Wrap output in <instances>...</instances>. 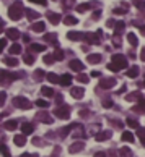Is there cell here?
Listing matches in <instances>:
<instances>
[{
	"label": "cell",
	"instance_id": "1",
	"mask_svg": "<svg viewBox=\"0 0 145 157\" xmlns=\"http://www.w3.org/2000/svg\"><path fill=\"white\" fill-rule=\"evenodd\" d=\"M126 65H127L126 57L121 55V54H116V55H113V62H111V65L108 66V68H109L111 71H117V70H122Z\"/></svg>",
	"mask_w": 145,
	"mask_h": 157
},
{
	"label": "cell",
	"instance_id": "2",
	"mask_svg": "<svg viewBox=\"0 0 145 157\" xmlns=\"http://www.w3.org/2000/svg\"><path fill=\"white\" fill-rule=\"evenodd\" d=\"M21 11H23V5L20 4V2H16L15 5H11V7L8 8V16L16 21V20L21 18Z\"/></svg>",
	"mask_w": 145,
	"mask_h": 157
},
{
	"label": "cell",
	"instance_id": "3",
	"mask_svg": "<svg viewBox=\"0 0 145 157\" xmlns=\"http://www.w3.org/2000/svg\"><path fill=\"white\" fill-rule=\"evenodd\" d=\"M31 29L34 32H43L44 29H46V25H44L43 21H39V23H34V25L31 26Z\"/></svg>",
	"mask_w": 145,
	"mask_h": 157
},
{
	"label": "cell",
	"instance_id": "4",
	"mask_svg": "<svg viewBox=\"0 0 145 157\" xmlns=\"http://www.w3.org/2000/svg\"><path fill=\"white\" fill-rule=\"evenodd\" d=\"M15 104H16V107H23V108H29V107H31L26 99H20V97L15 99Z\"/></svg>",
	"mask_w": 145,
	"mask_h": 157
},
{
	"label": "cell",
	"instance_id": "5",
	"mask_svg": "<svg viewBox=\"0 0 145 157\" xmlns=\"http://www.w3.org/2000/svg\"><path fill=\"white\" fill-rule=\"evenodd\" d=\"M70 68L75 71H81L83 70V65H81V62H78V60H72L70 62Z\"/></svg>",
	"mask_w": 145,
	"mask_h": 157
},
{
	"label": "cell",
	"instance_id": "6",
	"mask_svg": "<svg viewBox=\"0 0 145 157\" xmlns=\"http://www.w3.org/2000/svg\"><path fill=\"white\" fill-rule=\"evenodd\" d=\"M47 18H49V21L52 23V25H57V23L60 21V16L57 13H52V11H49V13H47Z\"/></svg>",
	"mask_w": 145,
	"mask_h": 157
},
{
	"label": "cell",
	"instance_id": "7",
	"mask_svg": "<svg viewBox=\"0 0 145 157\" xmlns=\"http://www.w3.org/2000/svg\"><path fill=\"white\" fill-rule=\"evenodd\" d=\"M7 36H8V39H18L20 37V31H18V29H8L7 31Z\"/></svg>",
	"mask_w": 145,
	"mask_h": 157
},
{
	"label": "cell",
	"instance_id": "8",
	"mask_svg": "<svg viewBox=\"0 0 145 157\" xmlns=\"http://www.w3.org/2000/svg\"><path fill=\"white\" fill-rule=\"evenodd\" d=\"M67 37L72 39V41H80L81 37H85V34H81V32H69Z\"/></svg>",
	"mask_w": 145,
	"mask_h": 157
},
{
	"label": "cell",
	"instance_id": "9",
	"mask_svg": "<svg viewBox=\"0 0 145 157\" xmlns=\"http://www.w3.org/2000/svg\"><path fill=\"white\" fill-rule=\"evenodd\" d=\"M72 96L77 97V99L83 97V89H81V87H75V89H72Z\"/></svg>",
	"mask_w": 145,
	"mask_h": 157
},
{
	"label": "cell",
	"instance_id": "10",
	"mask_svg": "<svg viewBox=\"0 0 145 157\" xmlns=\"http://www.w3.org/2000/svg\"><path fill=\"white\" fill-rule=\"evenodd\" d=\"M122 139H124V141H129V143H132V141H134V136H132V133L126 131V133H122Z\"/></svg>",
	"mask_w": 145,
	"mask_h": 157
},
{
	"label": "cell",
	"instance_id": "11",
	"mask_svg": "<svg viewBox=\"0 0 145 157\" xmlns=\"http://www.w3.org/2000/svg\"><path fill=\"white\" fill-rule=\"evenodd\" d=\"M127 39H129V42H131V46H137V37H135V34L129 32V34H127Z\"/></svg>",
	"mask_w": 145,
	"mask_h": 157
},
{
	"label": "cell",
	"instance_id": "12",
	"mask_svg": "<svg viewBox=\"0 0 145 157\" xmlns=\"http://www.w3.org/2000/svg\"><path fill=\"white\" fill-rule=\"evenodd\" d=\"M64 23H65V25H77L78 21H77V18H74V16H67L64 20Z\"/></svg>",
	"mask_w": 145,
	"mask_h": 157
},
{
	"label": "cell",
	"instance_id": "13",
	"mask_svg": "<svg viewBox=\"0 0 145 157\" xmlns=\"http://www.w3.org/2000/svg\"><path fill=\"white\" fill-rule=\"evenodd\" d=\"M59 83H62L64 86L70 84V75H64V76H62V80H59Z\"/></svg>",
	"mask_w": 145,
	"mask_h": 157
},
{
	"label": "cell",
	"instance_id": "14",
	"mask_svg": "<svg viewBox=\"0 0 145 157\" xmlns=\"http://www.w3.org/2000/svg\"><path fill=\"white\" fill-rule=\"evenodd\" d=\"M10 52H11V54H20V52H21V46H18V44H13V46L10 47Z\"/></svg>",
	"mask_w": 145,
	"mask_h": 157
},
{
	"label": "cell",
	"instance_id": "15",
	"mask_svg": "<svg viewBox=\"0 0 145 157\" xmlns=\"http://www.w3.org/2000/svg\"><path fill=\"white\" fill-rule=\"evenodd\" d=\"M0 151H2L4 157H10V151L7 149V146H4V144H0Z\"/></svg>",
	"mask_w": 145,
	"mask_h": 157
},
{
	"label": "cell",
	"instance_id": "16",
	"mask_svg": "<svg viewBox=\"0 0 145 157\" xmlns=\"http://www.w3.org/2000/svg\"><path fill=\"white\" fill-rule=\"evenodd\" d=\"M15 143H16V146H23V144H25V138L23 136H15Z\"/></svg>",
	"mask_w": 145,
	"mask_h": 157
},
{
	"label": "cell",
	"instance_id": "17",
	"mask_svg": "<svg viewBox=\"0 0 145 157\" xmlns=\"http://www.w3.org/2000/svg\"><path fill=\"white\" fill-rule=\"evenodd\" d=\"M23 133H25V134H29V133H31L33 131V126L31 125H23Z\"/></svg>",
	"mask_w": 145,
	"mask_h": 157
},
{
	"label": "cell",
	"instance_id": "18",
	"mask_svg": "<svg viewBox=\"0 0 145 157\" xmlns=\"http://www.w3.org/2000/svg\"><path fill=\"white\" fill-rule=\"evenodd\" d=\"M99 60H101L99 55H90L88 57V62H91V63H96V62H99Z\"/></svg>",
	"mask_w": 145,
	"mask_h": 157
},
{
	"label": "cell",
	"instance_id": "19",
	"mask_svg": "<svg viewBox=\"0 0 145 157\" xmlns=\"http://www.w3.org/2000/svg\"><path fill=\"white\" fill-rule=\"evenodd\" d=\"M139 73V68L137 66H134V68H132V70H129V73H127V76H131V78H134L135 75Z\"/></svg>",
	"mask_w": 145,
	"mask_h": 157
},
{
	"label": "cell",
	"instance_id": "20",
	"mask_svg": "<svg viewBox=\"0 0 145 157\" xmlns=\"http://www.w3.org/2000/svg\"><path fill=\"white\" fill-rule=\"evenodd\" d=\"M41 91H43L44 96H52V89H51V87H46V86H44Z\"/></svg>",
	"mask_w": 145,
	"mask_h": 157
},
{
	"label": "cell",
	"instance_id": "21",
	"mask_svg": "<svg viewBox=\"0 0 145 157\" xmlns=\"http://www.w3.org/2000/svg\"><path fill=\"white\" fill-rule=\"evenodd\" d=\"M88 8H90L88 4H83V5H78L77 7V11H85V10H88Z\"/></svg>",
	"mask_w": 145,
	"mask_h": 157
},
{
	"label": "cell",
	"instance_id": "22",
	"mask_svg": "<svg viewBox=\"0 0 145 157\" xmlns=\"http://www.w3.org/2000/svg\"><path fill=\"white\" fill-rule=\"evenodd\" d=\"M47 80H49L51 83H57V81H59V80H57V76H56L54 73H49V75H47Z\"/></svg>",
	"mask_w": 145,
	"mask_h": 157
},
{
	"label": "cell",
	"instance_id": "23",
	"mask_svg": "<svg viewBox=\"0 0 145 157\" xmlns=\"http://www.w3.org/2000/svg\"><path fill=\"white\" fill-rule=\"evenodd\" d=\"M38 16H39V13H36V11H31V10L28 11V18H29V20H34V18H38Z\"/></svg>",
	"mask_w": 145,
	"mask_h": 157
},
{
	"label": "cell",
	"instance_id": "24",
	"mask_svg": "<svg viewBox=\"0 0 145 157\" xmlns=\"http://www.w3.org/2000/svg\"><path fill=\"white\" fill-rule=\"evenodd\" d=\"M134 4H135V7H139V8H145V2H144V0H135Z\"/></svg>",
	"mask_w": 145,
	"mask_h": 157
},
{
	"label": "cell",
	"instance_id": "25",
	"mask_svg": "<svg viewBox=\"0 0 145 157\" xmlns=\"http://www.w3.org/2000/svg\"><path fill=\"white\" fill-rule=\"evenodd\" d=\"M57 115H60L62 118H67V110H65V108H64V110H60V108H59V110H57Z\"/></svg>",
	"mask_w": 145,
	"mask_h": 157
},
{
	"label": "cell",
	"instance_id": "26",
	"mask_svg": "<svg viewBox=\"0 0 145 157\" xmlns=\"http://www.w3.org/2000/svg\"><path fill=\"white\" fill-rule=\"evenodd\" d=\"M31 50H44V46H39V44H33Z\"/></svg>",
	"mask_w": 145,
	"mask_h": 157
},
{
	"label": "cell",
	"instance_id": "27",
	"mask_svg": "<svg viewBox=\"0 0 145 157\" xmlns=\"http://www.w3.org/2000/svg\"><path fill=\"white\" fill-rule=\"evenodd\" d=\"M81 147H83V144H77V146H72L70 151H72V152H75V151H80Z\"/></svg>",
	"mask_w": 145,
	"mask_h": 157
},
{
	"label": "cell",
	"instance_id": "28",
	"mask_svg": "<svg viewBox=\"0 0 145 157\" xmlns=\"http://www.w3.org/2000/svg\"><path fill=\"white\" fill-rule=\"evenodd\" d=\"M36 105H38V107H46V101H43V99H39V101L38 102H36Z\"/></svg>",
	"mask_w": 145,
	"mask_h": 157
},
{
	"label": "cell",
	"instance_id": "29",
	"mask_svg": "<svg viewBox=\"0 0 145 157\" xmlns=\"http://www.w3.org/2000/svg\"><path fill=\"white\" fill-rule=\"evenodd\" d=\"M127 123H129V125H131V126H134V128H137V122H135V120H132V118H127Z\"/></svg>",
	"mask_w": 145,
	"mask_h": 157
},
{
	"label": "cell",
	"instance_id": "30",
	"mask_svg": "<svg viewBox=\"0 0 145 157\" xmlns=\"http://www.w3.org/2000/svg\"><path fill=\"white\" fill-rule=\"evenodd\" d=\"M78 81H80V83H86V81H88V78H86L85 75H80V76H78Z\"/></svg>",
	"mask_w": 145,
	"mask_h": 157
},
{
	"label": "cell",
	"instance_id": "31",
	"mask_svg": "<svg viewBox=\"0 0 145 157\" xmlns=\"http://www.w3.org/2000/svg\"><path fill=\"white\" fill-rule=\"evenodd\" d=\"M113 13H116V15H122V13H126V10H124V8H116Z\"/></svg>",
	"mask_w": 145,
	"mask_h": 157
},
{
	"label": "cell",
	"instance_id": "32",
	"mask_svg": "<svg viewBox=\"0 0 145 157\" xmlns=\"http://www.w3.org/2000/svg\"><path fill=\"white\" fill-rule=\"evenodd\" d=\"M121 154H122V157H129L131 151H129V149H122V151H121Z\"/></svg>",
	"mask_w": 145,
	"mask_h": 157
},
{
	"label": "cell",
	"instance_id": "33",
	"mask_svg": "<svg viewBox=\"0 0 145 157\" xmlns=\"http://www.w3.org/2000/svg\"><path fill=\"white\" fill-rule=\"evenodd\" d=\"M33 4H39V5H46V0H29Z\"/></svg>",
	"mask_w": 145,
	"mask_h": 157
},
{
	"label": "cell",
	"instance_id": "34",
	"mask_svg": "<svg viewBox=\"0 0 145 157\" xmlns=\"http://www.w3.org/2000/svg\"><path fill=\"white\" fill-rule=\"evenodd\" d=\"M62 57H64V54L60 52V50H57V54H56V58H57V60H62Z\"/></svg>",
	"mask_w": 145,
	"mask_h": 157
},
{
	"label": "cell",
	"instance_id": "35",
	"mask_svg": "<svg viewBox=\"0 0 145 157\" xmlns=\"http://www.w3.org/2000/svg\"><path fill=\"white\" fill-rule=\"evenodd\" d=\"M5 62H7V63H10V65H16V60H13V58H7Z\"/></svg>",
	"mask_w": 145,
	"mask_h": 157
},
{
	"label": "cell",
	"instance_id": "36",
	"mask_svg": "<svg viewBox=\"0 0 145 157\" xmlns=\"http://www.w3.org/2000/svg\"><path fill=\"white\" fill-rule=\"evenodd\" d=\"M15 126H16V123H15V122H8L7 123V128H15Z\"/></svg>",
	"mask_w": 145,
	"mask_h": 157
},
{
	"label": "cell",
	"instance_id": "37",
	"mask_svg": "<svg viewBox=\"0 0 145 157\" xmlns=\"http://www.w3.org/2000/svg\"><path fill=\"white\" fill-rule=\"evenodd\" d=\"M5 44H7V42H5L4 39H0V52H2V49L5 47Z\"/></svg>",
	"mask_w": 145,
	"mask_h": 157
},
{
	"label": "cell",
	"instance_id": "38",
	"mask_svg": "<svg viewBox=\"0 0 145 157\" xmlns=\"http://www.w3.org/2000/svg\"><path fill=\"white\" fill-rule=\"evenodd\" d=\"M106 136H108L106 133H103V134H98V136H96V139H104Z\"/></svg>",
	"mask_w": 145,
	"mask_h": 157
},
{
	"label": "cell",
	"instance_id": "39",
	"mask_svg": "<svg viewBox=\"0 0 145 157\" xmlns=\"http://www.w3.org/2000/svg\"><path fill=\"white\" fill-rule=\"evenodd\" d=\"M52 57H44V62H46V63H51V62H52Z\"/></svg>",
	"mask_w": 145,
	"mask_h": 157
},
{
	"label": "cell",
	"instance_id": "40",
	"mask_svg": "<svg viewBox=\"0 0 145 157\" xmlns=\"http://www.w3.org/2000/svg\"><path fill=\"white\" fill-rule=\"evenodd\" d=\"M99 16H101V13H99V11H95V15H93V18H95V20H98Z\"/></svg>",
	"mask_w": 145,
	"mask_h": 157
},
{
	"label": "cell",
	"instance_id": "41",
	"mask_svg": "<svg viewBox=\"0 0 145 157\" xmlns=\"http://www.w3.org/2000/svg\"><path fill=\"white\" fill-rule=\"evenodd\" d=\"M25 60H26V62H28V63H31V62H33V58H31V57H29V55H26V57H25Z\"/></svg>",
	"mask_w": 145,
	"mask_h": 157
},
{
	"label": "cell",
	"instance_id": "42",
	"mask_svg": "<svg viewBox=\"0 0 145 157\" xmlns=\"http://www.w3.org/2000/svg\"><path fill=\"white\" fill-rule=\"evenodd\" d=\"M137 28H140V31H142V32H144V34H145V26H137Z\"/></svg>",
	"mask_w": 145,
	"mask_h": 157
},
{
	"label": "cell",
	"instance_id": "43",
	"mask_svg": "<svg viewBox=\"0 0 145 157\" xmlns=\"http://www.w3.org/2000/svg\"><path fill=\"white\" fill-rule=\"evenodd\" d=\"M95 157H104V154H103V152H99V154H96Z\"/></svg>",
	"mask_w": 145,
	"mask_h": 157
},
{
	"label": "cell",
	"instance_id": "44",
	"mask_svg": "<svg viewBox=\"0 0 145 157\" xmlns=\"http://www.w3.org/2000/svg\"><path fill=\"white\" fill-rule=\"evenodd\" d=\"M142 58L145 60V49H144V52H142Z\"/></svg>",
	"mask_w": 145,
	"mask_h": 157
},
{
	"label": "cell",
	"instance_id": "45",
	"mask_svg": "<svg viewBox=\"0 0 145 157\" xmlns=\"http://www.w3.org/2000/svg\"><path fill=\"white\" fill-rule=\"evenodd\" d=\"M0 32H2V28H0Z\"/></svg>",
	"mask_w": 145,
	"mask_h": 157
}]
</instances>
